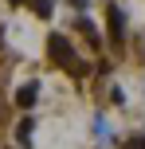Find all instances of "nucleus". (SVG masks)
I'll use <instances>...</instances> for the list:
<instances>
[{
    "mask_svg": "<svg viewBox=\"0 0 145 149\" xmlns=\"http://www.w3.org/2000/svg\"><path fill=\"white\" fill-rule=\"evenodd\" d=\"M47 51H51V63H55V67H75V71H83V63H78L75 59V47H71L67 43V36H51V39H47Z\"/></svg>",
    "mask_w": 145,
    "mask_h": 149,
    "instance_id": "f257e3e1",
    "label": "nucleus"
},
{
    "mask_svg": "<svg viewBox=\"0 0 145 149\" xmlns=\"http://www.w3.org/2000/svg\"><path fill=\"white\" fill-rule=\"evenodd\" d=\"M106 20H110V43H122V31H126L122 8H118V4H110V8H106Z\"/></svg>",
    "mask_w": 145,
    "mask_h": 149,
    "instance_id": "f03ea898",
    "label": "nucleus"
},
{
    "mask_svg": "<svg viewBox=\"0 0 145 149\" xmlns=\"http://www.w3.org/2000/svg\"><path fill=\"white\" fill-rule=\"evenodd\" d=\"M39 98V82H24L20 90H16V106H24V110H31Z\"/></svg>",
    "mask_w": 145,
    "mask_h": 149,
    "instance_id": "7ed1b4c3",
    "label": "nucleus"
},
{
    "mask_svg": "<svg viewBox=\"0 0 145 149\" xmlns=\"http://www.w3.org/2000/svg\"><path fill=\"white\" fill-rule=\"evenodd\" d=\"M31 130H35V126H31V118H24L20 126H16V137H20V145H28V141H31Z\"/></svg>",
    "mask_w": 145,
    "mask_h": 149,
    "instance_id": "20e7f679",
    "label": "nucleus"
},
{
    "mask_svg": "<svg viewBox=\"0 0 145 149\" xmlns=\"http://www.w3.org/2000/svg\"><path fill=\"white\" fill-rule=\"evenodd\" d=\"M31 12L35 16H51V0H31Z\"/></svg>",
    "mask_w": 145,
    "mask_h": 149,
    "instance_id": "39448f33",
    "label": "nucleus"
},
{
    "mask_svg": "<svg viewBox=\"0 0 145 149\" xmlns=\"http://www.w3.org/2000/svg\"><path fill=\"white\" fill-rule=\"evenodd\" d=\"M126 149H145V137H133V141H126Z\"/></svg>",
    "mask_w": 145,
    "mask_h": 149,
    "instance_id": "423d86ee",
    "label": "nucleus"
},
{
    "mask_svg": "<svg viewBox=\"0 0 145 149\" xmlns=\"http://www.w3.org/2000/svg\"><path fill=\"white\" fill-rule=\"evenodd\" d=\"M12 4H20V0H12Z\"/></svg>",
    "mask_w": 145,
    "mask_h": 149,
    "instance_id": "0eeeda50",
    "label": "nucleus"
}]
</instances>
